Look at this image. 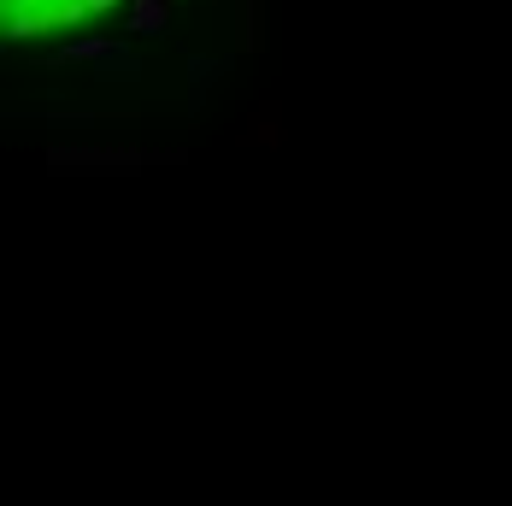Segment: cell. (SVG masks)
I'll use <instances>...</instances> for the list:
<instances>
[{
	"instance_id": "cell-1",
	"label": "cell",
	"mask_w": 512,
	"mask_h": 506,
	"mask_svg": "<svg viewBox=\"0 0 512 506\" xmlns=\"http://www.w3.org/2000/svg\"><path fill=\"white\" fill-rule=\"evenodd\" d=\"M106 6L112 0H6V36H42L53 24H77Z\"/></svg>"
},
{
	"instance_id": "cell-2",
	"label": "cell",
	"mask_w": 512,
	"mask_h": 506,
	"mask_svg": "<svg viewBox=\"0 0 512 506\" xmlns=\"http://www.w3.org/2000/svg\"><path fill=\"white\" fill-rule=\"evenodd\" d=\"M142 148H53V165H148Z\"/></svg>"
},
{
	"instance_id": "cell-3",
	"label": "cell",
	"mask_w": 512,
	"mask_h": 506,
	"mask_svg": "<svg viewBox=\"0 0 512 506\" xmlns=\"http://www.w3.org/2000/svg\"><path fill=\"white\" fill-rule=\"evenodd\" d=\"M159 18H171V0H142L136 6V30H154Z\"/></svg>"
},
{
	"instance_id": "cell-4",
	"label": "cell",
	"mask_w": 512,
	"mask_h": 506,
	"mask_svg": "<svg viewBox=\"0 0 512 506\" xmlns=\"http://www.w3.org/2000/svg\"><path fill=\"white\" fill-rule=\"evenodd\" d=\"M248 142H277V106L254 112V130H248Z\"/></svg>"
}]
</instances>
